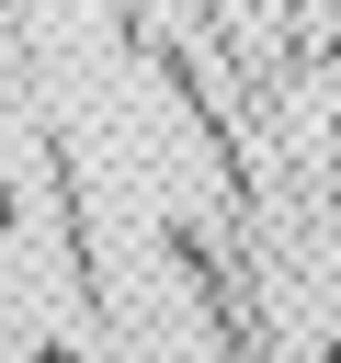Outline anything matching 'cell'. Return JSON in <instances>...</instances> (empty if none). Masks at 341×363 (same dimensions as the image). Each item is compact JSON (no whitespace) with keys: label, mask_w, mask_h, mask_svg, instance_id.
Returning <instances> with one entry per match:
<instances>
[{"label":"cell","mask_w":341,"mask_h":363,"mask_svg":"<svg viewBox=\"0 0 341 363\" xmlns=\"http://www.w3.org/2000/svg\"><path fill=\"white\" fill-rule=\"evenodd\" d=\"M0 227H11V193H0Z\"/></svg>","instance_id":"6da1fadb"}]
</instances>
